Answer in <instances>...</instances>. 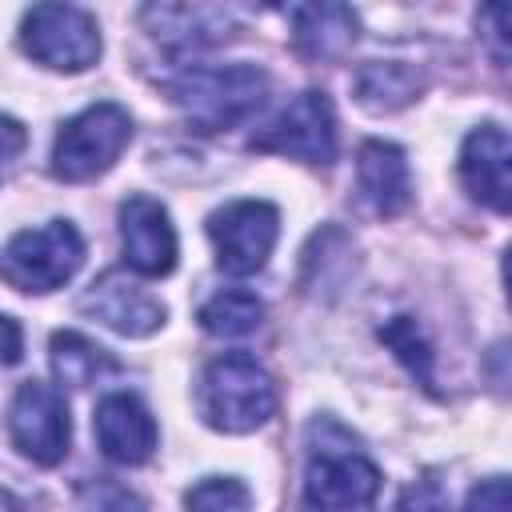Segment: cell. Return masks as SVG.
Segmentation results:
<instances>
[{
  "label": "cell",
  "mask_w": 512,
  "mask_h": 512,
  "mask_svg": "<svg viewBox=\"0 0 512 512\" xmlns=\"http://www.w3.org/2000/svg\"><path fill=\"white\" fill-rule=\"evenodd\" d=\"M380 496V472L364 456L360 440L320 416L308 424V464H304V512H372Z\"/></svg>",
  "instance_id": "6da1fadb"
},
{
  "label": "cell",
  "mask_w": 512,
  "mask_h": 512,
  "mask_svg": "<svg viewBox=\"0 0 512 512\" xmlns=\"http://www.w3.org/2000/svg\"><path fill=\"white\" fill-rule=\"evenodd\" d=\"M172 104L192 132H228L244 124L268 96V72L256 64H192L168 84Z\"/></svg>",
  "instance_id": "7a4b0ae2"
},
{
  "label": "cell",
  "mask_w": 512,
  "mask_h": 512,
  "mask_svg": "<svg viewBox=\"0 0 512 512\" xmlns=\"http://www.w3.org/2000/svg\"><path fill=\"white\" fill-rule=\"evenodd\" d=\"M196 404L204 424H212L216 432H252L276 412V388L252 356L228 352L200 372Z\"/></svg>",
  "instance_id": "3957f363"
},
{
  "label": "cell",
  "mask_w": 512,
  "mask_h": 512,
  "mask_svg": "<svg viewBox=\"0 0 512 512\" xmlns=\"http://www.w3.org/2000/svg\"><path fill=\"white\" fill-rule=\"evenodd\" d=\"M84 264V240L68 220L16 232L0 248V276L20 292H52L68 284Z\"/></svg>",
  "instance_id": "277c9868"
},
{
  "label": "cell",
  "mask_w": 512,
  "mask_h": 512,
  "mask_svg": "<svg viewBox=\"0 0 512 512\" xmlns=\"http://www.w3.org/2000/svg\"><path fill=\"white\" fill-rule=\"evenodd\" d=\"M132 140V120L120 104H92L76 112L52 144V172L68 184L104 176Z\"/></svg>",
  "instance_id": "5b68a950"
},
{
  "label": "cell",
  "mask_w": 512,
  "mask_h": 512,
  "mask_svg": "<svg viewBox=\"0 0 512 512\" xmlns=\"http://www.w3.org/2000/svg\"><path fill=\"white\" fill-rule=\"evenodd\" d=\"M20 44L52 72H84L100 56V28L76 4H36L20 20Z\"/></svg>",
  "instance_id": "8992f818"
},
{
  "label": "cell",
  "mask_w": 512,
  "mask_h": 512,
  "mask_svg": "<svg viewBox=\"0 0 512 512\" xmlns=\"http://www.w3.org/2000/svg\"><path fill=\"white\" fill-rule=\"evenodd\" d=\"M280 236V212L268 200H232L208 216L216 264L228 276H252L268 264Z\"/></svg>",
  "instance_id": "52a82bcc"
},
{
  "label": "cell",
  "mask_w": 512,
  "mask_h": 512,
  "mask_svg": "<svg viewBox=\"0 0 512 512\" xmlns=\"http://www.w3.org/2000/svg\"><path fill=\"white\" fill-rule=\"evenodd\" d=\"M8 432H12V444L32 464H44V468L60 464L68 456V436H72L64 396L44 380H24L8 408Z\"/></svg>",
  "instance_id": "ba28073f"
},
{
  "label": "cell",
  "mask_w": 512,
  "mask_h": 512,
  "mask_svg": "<svg viewBox=\"0 0 512 512\" xmlns=\"http://www.w3.org/2000/svg\"><path fill=\"white\" fill-rule=\"evenodd\" d=\"M256 152H276L304 164H332L336 160V116L324 92H300L260 136H252Z\"/></svg>",
  "instance_id": "9c48e42d"
},
{
  "label": "cell",
  "mask_w": 512,
  "mask_h": 512,
  "mask_svg": "<svg viewBox=\"0 0 512 512\" xmlns=\"http://www.w3.org/2000/svg\"><path fill=\"white\" fill-rule=\"evenodd\" d=\"M120 248L132 272L168 276L176 268V228L168 208L152 196H128L120 204Z\"/></svg>",
  "instance_id": "30bf717a"
},
{
  "label": "cell",
  "mask_w": 512,
  "mask_h": 512,
  "mask_svg": "<svg viewBox=\"0 0 512 512\" xmlns=\"http://www.w3.org/2000/svg\"><path fill=\"white\" fill-rule=\"evenodd\" d=\"M80 312L100 320L116 336H152L164 324V304L124 272H104L80 296Z\"/></svg>",
  "instance_id": "8fae6325"
},
{
  "label": "cell",
  "mask_w": 512,
  "mask_h": 512,
  "mask_svg": "<svg viewBox=\"0 0 512 512\" xmlns=\"http://www.w3.org/2000/svg\"><path fill=\"white\" fill-rule=\"evenodd\" d=\"M460 180L480 204L508 212V204H512V148H508V132L500 124H480L476 132H468V140L460 148Z\"/></svg>",
  "instance_id": "7c38bea8"
},
{
  "label": "cell",
  "mask_w": 512,
  "mask_h": 512,
  "mask_svg": "<svg viewBox=\"0 0 512 512\" xmlns=\"http://www.w3.org/2000/svg\"><path fill=\"white\" fill-rule=\"evenodd\" d=\"M156 420L132 392H112L96 408V444L112 464H144L156 452Z\"/></svg>",
  "instance_id": "4fadbf2b"
},
{
  "label": "cell",
  "mask_w": 512,
  "mask_h": 512,
  "mask_svg": "<svg viewBox=\"0 0 512 512\" xmlns=\"http://www.w3.org/2000/svg\"><path fill=\"white\" fill-rule=\"evenodd\" d=\"M140 20L172 52L216 48V44L232 40V32H236L232 16L224 8H208V4H152L140 12Z\"/></svg>",
  "instance_id": "5bb4252c"
},
{
  "label": "cell",
  "mask_w": 512,
  "mask_h": 512,
  "mask_svg": "<svg viewBox=\"0 0 512 512\" xmlns=\"http://www.w3.org/2000/svg\"><path fill=\"white\" fill-rule=\"evenodd\" d=\"M356 180H360V196L368 200V208L376 216H396L412 200L408 160L396 144L368 140L356 156Z\"/></svg>",
  "instance_id": "9a60e30c"
},
{
  "label": "cell",
  "mask_w": 512,
  "mask_h": 512,
  "mask_svg": "<svg viewBox=\"0 0 512 512\" xmlns=\"http://www.w3.org/2000/svg\"><path fill=\"white\" fill-rule=\"evenodd\" d=\"M292 36L300 56L308 60H336L356 44V12L344 4H304L292 8Z\"/></svg>",
  "instance_id": "2e32d148"
},
{
  "label": "cell",
  "mask_w": 512,
  "mask_h": 512,
  "mask_svg": "<svg viewBox=\"0 0 512 512\" xmlns=\"http://www.w3.org/2000/svg\"><path fill=\"white\" fill-rule=\"evenodd\" d=\"M52 372L68 388H88V384L104 380L108 372H120V364L100 344L84 340L80 332H56L52 336Z\"/></svg>",
  "instance_id": "e0dca14e"
},
{
  "label": "cell",
  "mask_w": 512,
  "mask_h": 512,
  "mask_svg": "<svg viewBox=\"0 0 512 512\" xmlns=\"http://www.w3.org/2000/svg\"><path fill=\"white\" fill-rule=\"evenodd\" d=\"M420 92V80L404 64H364L356 76V100L368 112H396Z\"/></svg>",
  "instance_id": "ac0fdd59"
},
{
  "label": "cell",
  "mask_w": 512,
  "mask_h": 512,
  "mask_svg": "<svg viewBox=\"0 0 512 512\" xmlns=\"http://www.w3.org/2000/svg\"><path fill=\"white\" fill-rule=\"evenodd\" d=\"M260 320H264V304H260V296H252L244 288L216 292L200 308V324L212 336H248V332L260 328Z\"/></svg>",
  "instance_id": "d6986e66"
},
{
  "label": "cell",
  "mask_w": 512,
  "mask_h": 512,
  "mask_svg": "<svg viewBox=\"0 0 512 512\" xmlns=\"http://www.w3.org/2000/svg\"><path fill=\"white\" fill-rule=\"evenodd\" d=\"M380 340L408 364V372L424 384V388H432L436 384V376H432V352H428V344H424V332L416 328V320L412 316H396L388 328H380Z\"/></svg>",
  "instance_id": "ffe728a7"
},
{
  "label": "cell",
  "mask_w": 512,
  "mask_h": 512,
  "mask_svg": "<svg viewBox=\"0 0 512 512\" xmlns=\"http://www.w3.org/2000/svg\"><path fill=\"white\" fill-rule=\"evenodd\" d=\"M248 504H252V492L232 476H208L192 484L184 496L188 512H248Z\"/></svg>",
  "instance_id": "44dd1931"
},
{
  "label": "cell",
  "mask_w": 512,
  "mask_h": 512,
  "mask_svg": "<svg viewBox=\"0 0 512 512\" xmlns=\"http://www.w3.org/2000/svg\"><path fill=\"white\" fill-rule=\"evenodd\" d=\"M76 508L80 512H148V504L128 484L108 480V476L84 480L80 492H76Z\"/></svg>",
  "instance_id": "7402d4cb"
},
{
  "label": "cell",
  "mask_w": 512,
  "mask_h": 512,
  "mask_svg": "<svg viewBox=\"0 0 512 512\" xmlns=\"http://www.w3.org/2000/svg\"><path fill=\"white\" fill-rule=\"evenodd\" d=\"M464 512H508V480L504 476H492L484 484L472 488Z\"/></svg>",
  "instance_id": "603a6c76"
},
{
  "label": "cell",
  "mask_w": 512,
  "mask_h": 512,
  "mask_svg": "<svg viewBox=\"0 0 512 512\" xmlns=\"http://www.w3.org/2000/svg\"><path fill=\"white\" fill-rule=\"evenodd\" d=\"M396 512H448V500H444V492H440L432 480H424V484H412V488L400 496Z\"/></svg>",
  "instance_id": "cb8c5ba5"
},
{
  "label": "cell",
  "mask_w": 512,
  "mask_h": 512,
  "mask_svg": "<svg viewBox=\"0 0 512 512\" xmlns=\"http://www.w3.org/2000/svg\"><path fill=\"white\" fill-rule=\"evenodd\" d=\"M24 140H28V136H24V124L0 112V164L16 160V156L24 152Z\"/></svg>",
  "instance_id": "d4e9b609"
},
{
  "label": "cell",
  "mask_w": 512,
  "mask_h": 512,
  "mask_svg": "<svg viewBox=\"0 0 512 512\" xmlns=\"http://www.w3.org/2000/svg\"><path fill=\"white\" fill-rule=\"evenodd\" d=\"M24 352V336H20V324L12 316H0V368L16 364Z\"/></svg>",
  "instance_id": "484cf974"
},
{
  "label": "cell",
  "mask_w": 512,
  "mask_h": 512,
  "mask_svg": "<svg viewBox=\"0 0 512 512\" xmlns=\"http://www.w3.org/2000/svg\"><path fill=\"white\" fill-rule=\"evenodd\" d=\"M0 512H24V508H20V500H12L8 492H0Z\"/></svg>",
  "instance_id": "4316f807"
}]
</instances>
